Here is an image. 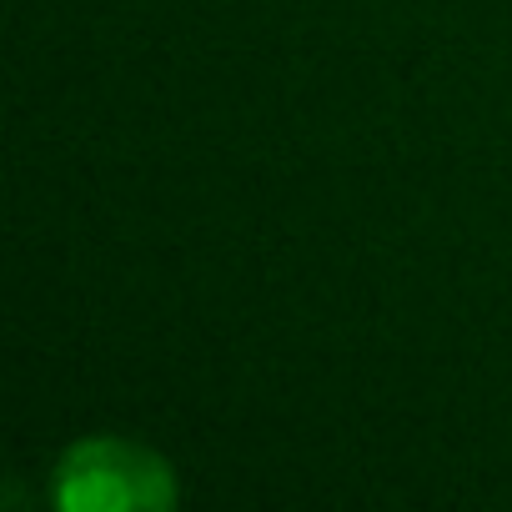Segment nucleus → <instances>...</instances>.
<instances>
[{"label":"nucleus","mask_w":512,"mask_h":512,"mask_svg":"<svg viewBox=\"0 0 512 512\" xmlns=\"http://www.w3.org/2000/svg\"><path fill=\"white\" fill-rule=\"evenodd\" d=\"M51 497L61 512H171L176 472L141 442L86 437L61 452Z\"/></svg>","instance_id":"nucleus-1"}]
</instances>
